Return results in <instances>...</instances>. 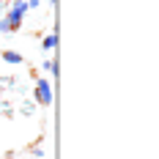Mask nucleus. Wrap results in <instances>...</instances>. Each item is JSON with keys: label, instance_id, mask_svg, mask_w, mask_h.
I'll return each instance as SVG.
<instances>
[{"label": "nucleus", "instance_id": "nucleus-1", "mask_svg": "<svg viewBox=\"0 0 159 159\" xmlns=\"http://www.w3.org/2000/svg\"><path fill=\"white\" fill-rule=\"evenodd\" d=\"M33 96H36V102H39L41 107H49V104H52V82H49L47 77H39L36 88H33Z\"/></svg>", "mask_w": 159, "mask_h": 159}, {"label": "nucleus", "instance_id": "nucleus-2", "mask_svg": "<svg viewBox=\"0 0 159 159\" xmlns=\"http://www.w3.org/2000/svg\"><path fill=\"white\" fill-rule=\"evenodd\" d=\"M25 14H28V0H16V3H14V8L6 14L8 25H11V30H19V25H22Z\"/></svg>", "mask_w": 159, "mask_h": 159}, {"label": "nucleus", "instance_id": "nucleus-3", "mask_svg": "<svg viewBox=\"0 0 159 159\" xmlns=\"http://www.w3.org/2000/svg\"><path fill=\"white\" fill-rule=\"evenodd\" d=\"M3 61H6V63H11V66H19L25 58H22L19 52H14V49H6V52H3Z\"/></svg>", "mask_w": 159, "mask_h": 159}, {"label": "nucleus", "instance_id": "nucleus-4", "mask_svg": "<svg viewBox=\"0 0 159 159\" xmlns=\"http://www.w3.org/2000/svg\"><path fill=\"white\" fill-rule=\"evenodd\" d=\"M55 47H58V36H55V33L44 36V41H41V49H44V52H49V49H55Z\"/></svg>", "mask_w": 159, "mask_h": 159}, {"label": "nucleus", "instance_id": "nucleus-5", "mask_svg": "<svg viewBox=\"0 0 159 159\" xmlns=\"http://www.w3.org/2000/svg\"><path fill=\"white\" fill-rule=\"evenodd\" d=\"M41 69H44V71H49V74H55V69H58V66H55V61H44V63H41Z\"/></svg>", "mask_w": 159, "mask_h": 159}, {"label": "nucleus", "instance_id": "nucleus-6", "mask_svg": "<svg viewBox=\"0 0 159 159\" xmlns=\"http://www.w3.org/2000/svg\"><path fill=\"white\" fill-rule=\"evenodd\" d=\"M0 33H14V30H11V25H8V19H6V16L0 19Z\"/></svg>", "mask_w": 159, "mask_h": 159}, {"label": "nucleus", "instance_id": "nucleus-7", "mask_svg": "<svg viewBox=\"0 0 159 159\" xmlns=\"http://www.w3.org/2000/svg\"><path fill=\"white\" fill-rule=\"evenodd\" d=\"M41 6V0H28V8H39Z\"/></svg>", "mask_w": 159, "mask_h": 159}]
</instances>
